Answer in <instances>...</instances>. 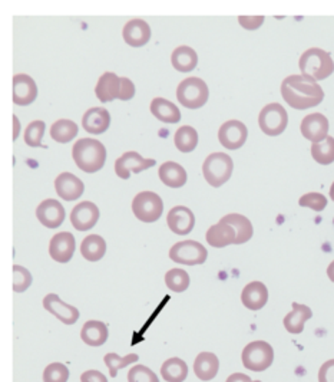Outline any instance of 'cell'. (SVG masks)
<instances>
[{
  "label": "cell",
  "mask_w": 334,
  "mask_h": 382,
  "mask_svg": "<svg viewBox=\"0 0 334 382\" xmlns=\"http://www.w3.org/2000/svg\"><path fill=\"white\" fill-rule=\"evenodd\" d=\"M281 97L294 110H309L324 100L323 88L310 77L290 75L281 82Z\"/></svg>",
  "instance_id": "cell-1"
},
{
  "label": "cell",
  "mask_w": 334,
  "mask_h": 382,
  "mask_svg": "<svg viewBox=\"0 0 334 382\" xmlns=\"http://www.w3.org/2000/svg\"><path fill=\"white\" fill-rule=\"evenodd\" d=\"M72 157L78 169L92 174L105 166L107 148L98 140L81 138L72 148Z\"/></svg>",
  "instance_id": "cell-2"
},
{
  "label": "cell",
  "mask_w": 334,
  "mask_h": 382,
  "mask_svg": "<svg viewBox=\"0 0 334 382\" xmlns=\"http://www.w3.org/2000/svg\"><path fill=\"white\" fill-rule=\"evenodd\" d=\"M298 67L302 75L310 77L317 82L327 79L334 72V60L327 51L310 48L300 56Z\"/></svg>",
  "instance_id": "cell-3"
},
{
  "label": "cell",
  "mask_w": 334,
  "mask_h": 382,
  "mask_svg": "<svg viewBox=\"0 0 334 382\" xmlns=\"http://www.w3.org/2000/svg\"><path fill=\"white\" fill-rule=\"evenodd\" d=\"M210 97L208 85L201 78H187L177 88V100L189 110H198L207 104Z\"/></svg>",
  "instance_id": "cell-4"
},
{
  "label": "cell",
  "mask_w": 334,
  "mask_h": 382,
  "mask_svg": "<svg viewBox=\"0 0 334 382\" xmlns=\"http://www.w3.org/2000/svg\"><path fill=\"white\" fill-rule=\"evenodd\" d=\"M243 365L253 372H262L269 369L274 361V349L265 341H254L250 342L244 349L241 355Z\"/></svg>",
  "instance_id": "cell-5"
},
{
  "label": "cell",
  "mask_w": 334,
  "mask_h": 382,
  "mask_svg": "<svg viewBox=\"0 0 334 382\" xmlns=\"http://www.w3.org/2000/svg\"><path fill=\"white\" fill-rule=\"evenodd\" d=\"M232 170H234L232 158L224 152L210 154L203 164V174L206 181L215 188L221 187L231 178Z\"/></svg>",
  "instance_id": "cell-6"
},
{
  "label": "cell",
  "mask_w": 334,
  "mask_h": 382,
  "mask_svg": "<svg viewBox=\"0 0 334 382\" xmlns=\"http://www.w3.org/2000/svg\"><path fill=\"white\" fill-rule=\"evenodd\" d=\"M260 130L270 137L281 136L288 125V114L281 104L273 103L265 105L258 115Z\"/></svg>",
  "instance_id": "cell-7"
},
{
  "label": "cell",
  "mask_w": 334,
  "mask_h": 382,
  "mask_svg": "<svg viewBox=\"0 0 334 382\" xmlns=\"http://www.w3.org/2000/svg\"><path fill=\"white\" fill-rule=\"evenodd\" d=\"M132 211L142 223H155L163 211L162 199L154 191H141L132 200Z\"/></svg>",
  "instance_id": "cell-8"
},
{
  "label": "cell",
  "mask_w": 334,
  "mask_h": 382,
  "mask_svg": "<svg viewBox=\"0 0 334 382\" xmlns=\"http://www.w3.org/2000/svg\"><path fill=\"white\" fill-rule=\"evenodd\" d=\"M208 258L207 249L195 240H184L175 243L170 250V259L185 266L203 265Z\"/></svg>",
  "instance_id": "cell-9"
},
{
  "label": "cell",
  "mask_w": 334,
  "mask_h": 382,
  "mask_svg": "<svg viewBox=\"0 0 334 382\" xmlns=\"http://www.w3.org/2000/svg\"><path fill=\"white\" fill-rule=\"evenodd\" d=\"M248 138V130L246 124L239 119H229L224 122L218 130V140L227 150L241 148Z\"/></svg>",
  "instance_id": "cell-10"
},
{
  "label": "cell",
  "mask_w": 334,
  "mask_h": 382,
  "mask_svg": "<svg viewBox=\"0 0 334 382\" xmlns=\"http://www.w3.org/2000/svg\"><path fill=\"white\" fill-rule=\"evenodd\" d=\"M156 164L155 160L152 158H144L141 154L137 151H128L123 155H121L118 160L115 162V173L119 178L128 180L131 173H141L144 170H148Z\"/></svg>",
  "instance_id": "cell-11"
},
{
  "label": "cell",
  "mask_w": 334,
  "mask_h": 382,
  "mask_svg": "<svg viewBox=\"0 0 334 382\" xmlns=\"http://www.w3.org/2000/svg\"><path fill=\"white\" fill-rule=\"evenodd\" d=\"M76 250V240L72 233L60 232L51 239L49 254L58 263H68Z\"/></svg>",
  "instance_id": "cell-12"
},
{
  "label": "cell",
  "mask_w": 334,
  "mask_h": 382,
  "mask_svg": "<svg viewBox=\"0 0 334 382\" xmlns=\"http://www.w3.org/2000/svg\"><path fill=\"white\" fill-rule=\"evenodd\" d=\"M44 308L53 315L55 317L65 324V325H74L76 324V321L79 320V310L78 308L65 303L63 301H60V298L56 294H49L44 298Z\"/></svg>",
  "instance_id": "cell-13"
},
{
  "label": "cell",
  "mask_w": 334,
  "mask_h": 382,
  "mask_svg": "<svg viewBox=\"0 0 334 382\" xmlns=\"http://www.w3.org/2000/svg\"><path fill=\"white\" fill-rule=\"evenodd\" d=\"M38 97V85L32 77L16 74L13 77V103L19 107H27Z\"/></svg>",
  "instance_id": "cell-14"
},
{
  "label": "cell",
  "mask_w": 334,
  "mask_h": 382,
  "mask_svg": "<svg viewBox=\"0 0 334 382\" xmlns=\"http://www.w3.org/2000/svg\"><path fill=\"white\" fill-rule=\"evenodd\" d=\"M300 130L306 140L314 143H320L328 137V119L320 114L314 112L303 118Z\"/></svg>",
  "instance_id": "cell-15"
},
{
  "label": "cell",
  "mask_w": 334,
  "mask_h": 382,
  "mask_svg": "<svg viewBox=\"0 0 334 382\" xmlns=\"http://www.w3.org/2000/svg\"><path fill=\"white\" fill-rule=\"evenodd\" d=\"M99 220V209L92 202H82L74 207L71 213L72 226L79 232H88Z\"/></svg>",
  "instance_id": "cell-16"
},
{
  "label": "cell",
  "mask_w": 334,
  "mask_h": 382,
  "mask_svg": "<svg viewBox=\"0 0 334 382\" xmlns=\"http://www.w3.org/2000/svg\"><path fill=\"white\" fill-rule=\"evenodd\" d=\"M166 225L175 235L185 236L189 235L195 226L194 213L184 206H175L168 211L166 216Z\"/></svg>",
  "instance_id": "cell-17"
},
{
  "label": "cell",
  "mask_w": 334,
  "mask_h": 382,
  "mask_svg": "<svg viewBox=\"0 0 334 382\" xmlns=\"http://www.w3.org/2000/svg\"><path fill=\"white\" fill-rule=\"evenodd\" d=\"M55 190L62 200H78L85 190V184L72 173H62L55 180Z\"/></svg>",
  "instance_id": "cell-18"
},
{
  "label": "cell",
  "mask_w": 334,
  "mask_h": 382,
  "mask_svg": "<svg viewBox=\"0 0 334 382\" xmlns=\"http://www.w3.org/2000/svg\"><path fill=\"white\" fill-rule=\"evenodd\" d=\"M122 37L129 46L141 48L151 39V27L142 19H132L123 26Z\"/></svg>",
  "instance_id": "cell-19"
},
{
  "label": "cell",
  "mask_w": 334,
  "mask_h": 382,
  "mask_svg": "<svg viewBox=\"0 0 334 382\" xmlns=\"http://www.w3.org/2000/svg\"><path fill=\"white\" fill-rule=\"evenodd\" d=\"M36 217L45 228L58 229L65 221V209L58 200L48 199L38 206Z\"/></svg>",
  "instance_id": "cell-20"
},
{
  "label": "cell",
  "mask_w": 334,
  "mask_h": 382,
  "mask_svg": "<svg viewBox=\"0 0 334 382\" xmlns=\"http://www.w3.org/2000/svg\"><path fill=\"white\" fill-rule=\"evenodd\" d=\"M109 125H111V115L108 110L101 107L89 108L82 118L84 130L88 131L89 134H95V136L104 134L105 131H108Z\"/></svg>",
  "instance_id": "cell-21"
},
{
  "label": "cell",
  "mask_w": 334,
  "mask_h": 382,
  "mask_svg": "<svg viewBox=\"0 0 334 382\" xmlns=\"http://www.w3.org/2000/svg\"><path fill=\"white\" fill-rule=\"evenodd\" d=\"M241 302L250 310H260L269 302V289L262 282H251L241 292Z\"/></svg>",
  "instance_id": "cell-22"
},
{
  "label": "cell",
  "mask_w": 334,
  "mask_h": 382,
  "mask_svg": "<svg viewBox=\"0 0 334 382\" xmlns=\"http://www.w3.org/2000/svg\"><path fill=\"white\" fill-rule=\"evenodd\" d=\"M293 310L286 315L284 317V328L287 332L293 334V335H298L305 331V324L312 320L313 316V310L307 306V305H302V303H291Z\"/></svg>",
  "instance_id": "cell-23"
},
{
  "label": "cell",
  "mask_w": 334,
  "mask_h": 382,
  "mask_svg": "<svg viewBox=\"0 0 334 382\" xmlns=\"http://www.w3.org/2000/svg\"><path fill=\"white\" fill-rule=\"evenodd\" d=\"M121 92V78L114 72H105L98 79L95 93L96 98L101 103H111L119 100Z\"/></svg>",
  "instance_id": "cell-24"
},
{
  "label": "cell",
  "mask_w": 334,
  "mask_h": 382,
  "mask_svg": "<svg viewBox=\"0 0 334 382\" xmlns=\"http://www.w3.org/2000/svg\"><path fill=\"white\" fill-rule=\"evenodd\" d=\"M206 239L210 246L215 249H222L229 244H236V230L222 220H220V223L208 229Z\"/></svg>",
  "instance_id": "cell-25"
},
{
  "label": "cell",
  "mask_w": 334,
  "mask_h": 382,
  "mask_svg": "<svg viewBox=\"0 0 334 382\" xmlns=\"http://www.w3.org/2000/svg\"><path fill=\"white\" fill-rule=\"evenodd\" d=\"M220 371V360L213 353H201L194 361V372L201 381H211Z\"/></svg>",
  "instance_id": "cell-26"
},
{
  "label": "cell",
  "mask_w": 334,
  "mask_h": 382,
  "mask_svg": "<svg viewBox=\"0 0 334 382\" xmlns=\"http://www.w3.org/2000/svg\"><path fill=\"white\" fill-rule=\"evenodd\" d=\"M158 176L161 181L170 188H180L187 183L185 169L174 162L163 163L158 170Z\"/></svg>",
  "instance_id": "cell-27"
},
{
  "label": "cell",
  "mask_w": 334,
  "mask_h": 382,
  "mask_svg": "<svg viewBox=\"0 0 334 382\" xmlns=\"http://www.w3.org/2000/svg\"><path fill=\"white\" fill-rule=\"evenodd\" d=\"M108 327L101 321H88L81 331L82 341L93 348L102 346L108 341Z\"/></svg>",
  "instance_id": "cell-28"
},
{
  "label": "cell",
  "mask_w": 334,
  "mask_h": 382,
  "mask_svg": "<svg viewBox=\"0 0 334 382\" xmlns=\"http://www.w3.org/2000/svg\"><path fill=\"white\" fill-rule=\"evenodd\" d=\"M221 220L236 230V244H244L253 237L254 229H253L251 221L246 216L232 213V214L224 216Z\"/></svg>",
  "instance_id": "cell-29"
},
{
  "label": "cell",
  "mask_w": 334,
  "mask_h": 382,
  "mask_svg": "<svg viewBox=\"0 0 334 382\" xmlns=\"http://www.w3.org/2000/svg\"><path fill=\"white\" fill-rule=\"evenodd\" d=\"M149 108L152 115L165 124H177L181 119V111L177 105L165 98H154Z\"/></svg>",
  "instance_id": "cell-30"
},
{
  "label": "cell",
  "mask_w": 334,
  "mask_h": 382,
  "mask_svg": "<svg viewBox=\"0 0 334 382\" xmlns=\"http://www.w3.org/2000/svg\"><path fill=\"white\" fill-rule=\"evenodd\" d=\"M81 253L89 262H99L107 253V242L99 235H89L81 243Z\"/></svg>",
  "instance_id": "cell-31"
},
{
  "label": "cell",
  "mask_w": 334,
  "mask_h": 382,
  "mask_svg": "<svg viewBox=\"0 0 334 382\" xmlns=\"http://www.w3.org/2000/svg\"><path fill=\"white\" fill-rule=\"evenodd\" d=\"M171 63L178 72L188 74L196 68L198 55L189 46H178L171 55Z\"/></svg>",
  "instance_id": "cell-32"
},
{
  "label": "cell",
  "mask_w": 334,
  "mask_h": 382,
  "mask_svg": "<svg viewBox=\"0 0 334 382\" xmlns=\"http://www.w3.org/2000/svg\"><path fill=\"white\" fill-rule=\"evenodd\" d=\"M161 375L166 382H184L188 376V365L181 358H170L162 364Z\"/></svg>",
  "instance_id": "cell-33"
},
{
  "label": "cell",
  "mask_w": 334,
  "mask_h": 382,
  "mask_svg": "<svg viewBox=\"0 0 334 382\" xmlns=\"http://www.w3.org/2000/svg\"><path fill=\"white\" fill-rule=\"evenodd\" d=\"M79 133L78 125L71 119H58L51 126V137L59 144L71 143Z\"/></svg>",
  "instance_id": "cell-34"
},
{
  "label": "cell",
  "mask_w": 334,
  "mask_h": 382,
  "mask_svg": "<svg viewBox=\"0 0 334 382\" xmlns=\"http://www.w3.org/2000/svg\"><path fill=\"white\" fill-rule=\"evenodd\" d=\"M312 157L321 166L334 163V138L328 136L326 140L312 144Z\"/></svg>",
  "instance_id": "cell-35"
},
{
  "label": "cell",
  "mask_w": 334,
  "mask_h": 382,
  "mask_svg": "<svg viewBox=\"0 0 334 382\" xmlns=\"http://www.w3.org/2000/svg\"><path fill=\"white\" fill-rule=\"evenodd\" d=\"M174 141H175V147L181 152H185V154L191 152L195 150L198 144V133L195 129H192V126L184 125L180 130H177Z\"/></svg>",
  "instance_id": "cell-36"
},
{
  "label": "cell",
  "mask_w": 334,
  "mask_h": 382,
  "mask_svg": "<svg viewBox=\"0 0 334 382\" xmlns=\"http://www.w3.org/2000/svg\"><path fill=\"white\" fill-rule=\"evenodd\" d=\"M166 288L175 294H182L189 286V275L184 269H170L165 273Z\"/></svg>",
  "instance_id": "cell-37"
},
{
  "label": "cell",
  "mask_w": 334,
  "mask_h": 382,
  "mask_svg": "<svg viewBox=\"0 0 334 382\" xmlns=\"http://www.w3.org/2000/svg\"><path fill=\"white\" fill-rule=\"evenodd\" d=\"M138 360H140V357L137 354H128L125 357H119L115 353H109V354H107L104 357V362L108 367L109 375L112 378H115L118 375V371L121 368H125V367H128L131 364H135Z\"/></svg>",
  "instance_id": "cell-38"
},
{
  "label": "cell",
  "mask_w": 334,
  "mask_h": 382,
  "mask_svg": "<svg viewBox=\"0 0 334 382\" xmlns=\"http://www.w3.org/2000/svg\"><path fill=\"white\" fill-rule=\"evenodd\" d=\"M45 122L44 121H33L27 125L25 131V143L29 147H42V140L45 136Z\"/></svg>",
  "instance_id": "cell-39"
},
{
  "label": "cell",
  "mask_w": 334,
  "mask_h": 382,
  "mask_svg": "<svg viewBox=\"0 0 334 382\" xmlns=\"http://www.w3.org/2000/svg\"><path fill=\"white\" fill-rule=\"evenodd\" d=\"M69 369L60 362L49 364L44 371V382H68Z\"/></svg>",
  "instance_id": "cell-40"
},
{
  "label": "cell",
  "mask_w": 334,
  "mask_h": 382,
  "mask_svg": "<svg viewBox=\"0 0 334 382\" xmlns=\"http://www.w3.org/2000/svg\"><path fill=\"white\" fill-rule=\"evenodd\" d=\"M32 273L19 265L13 266V291L16 294H23L29 289V286L32 284Z\"/></svg>",
  "instance_id": "cell-41"
},
{
  "label": "cell",
  "mask_w": 334,
  "mask_h": 382,
  "mask_svg": "<svg viewBox=\"0 0 334 382\" xmlns=\"http://www.w3.org/2000/svg\"><path fill=\"white\" fill-rule=\"evenodd\" d=\"M128 382H159V379L151 368L145 365H135L128 372Z\"/></svg>",
  "instance_id": "cell-42"
},
{
  "label": "cell",
  "mask_w": 334,
  "mask_h": 382,
  "mask_svg": "<svg viewBox=\"0 0 334 382\" xmlns=\"http://www.w3.org/2000/svg\"><path fill=\"white\" fill-rule=\"evenodd\" d=\"M298 204L302 207H309L314 211H323L327 207V199L321 193H307L300 197Z\"/></svg>",
  "instance_id": "cell-43"
},
{
  "label": "cell",
  "mask_w": 334,
  "mask_h": 382,
  "mask_svg": "<svg viewBox=\"0 0 334 382\" xmlns=\"http://www.w3.org/2000/svg\"><path fill=\"white\" fill-rule=\"evenodd\" d=\"M135 97V85L129 78H121V92L119 100L121 101H129Z\"/></svg>",
  "instance_id": "cell-44"
},
{
  "label": "cell",
  "mask_w": 334,
  "mask_h": 382,
  "mask_svg": "<svg viewBox=\"0 0 334 382\" xmlns=\"http://www.w3.org/2000/svg\"><path fill=\"white\" fill-rule=\"evenodd\" d=\"M319 382H334V360L326 361L320 367Z\"/></svg>",
  "instance_id": "cell-45"
},
{
  "label": "cell",
  "mask_w": 334,
  "mask_h": 382,
  "mask_svg": "<svg viewBox=\"0 0 334 382\" xmlns=\"http://www.w3.org/2000/svg\"><path fill=\"white\" fill-rule=\"evenodd\" d=\"M239 23L247 30H255L264 23V16H239Z\"/></svg>",
  "instance_id": "cell-46"
},
{
  "label": "cell",
  "mask_w": 334,
  "mask_h": 382,
  "mask_svg": "<svg viewBox=\"0 0 334 382\" xmlns=\"http://www.w3.org/2000/svg\"><path fill=\"white\" fill-rule=\"evenodd\" d=\"M81 382H108V378L102 372L89 369L81 375Z\"/></svg>",
  "instance_id": "cell-47"
},
{
  "label": "cell",
  "mask_w": 334,
  "mask_h": 382,
  "mask_svg": "<svg viewBox=\"0 0 334 382\" xmlns=\"http://www.w3.org/2000/svg\"><path fill=\"white\" fill-rule=\"evenodd\" d=\"M251 381V378L246 374H241V372H237V374H232L227 378L225 382H248Z\"/></svg>",
  "instance_id": "cell-48"
},
{
  "label": "cell",
  "mask_w": 334,
  "mask_h": 382,
  "mask_svg": "<svg viewBox=\"0 0 334 382\" xmlns=\"http://www.w3.org/2000/svg\"><path fill=\"white\" fill-rule=\"evenodd\" d=\"M327 276H328V279L334 283V261L328 265V268H327Z\"/></svg>",
  "instance_id": "cell-49"
},
{
  "label": "cell",
  "mask_w": 334,
  "mask_h": 382,
  "mask_svg": "<svg viewBox=\"0 0 334 382\" xmlns=\"http://www.w3.org/2000/svg\"><path fill=\"white\" fill-rule=\"evenodd\" d=\"M13 122H15V134H13V140H16L19 137V129H20V125H19V119L16 115H13Z\"/></svg>",
  "instance_id": "cell-50"
},
{
  "label": "cell",
  "mask_w": 334,
  "mask_h": 382,
  "mask_svg": "<svg viewBox=\"0 0 334 382\" xmlns=\"http://www.w3.org/2000/svg\"><path fill=\"white\" fill-rule=\"evenodd\" d=\"M330 199L334 202V181H333V184L330 187Z\"/></svg>",
  "instance_id": "cell-51"
},
{
  "label": "cell",
  "mask_w": 334,
  "mask_h": 382,
  "mask_svg": "<svg viewBox=\"0 0 334 382\" xmlns=\"http://www.w3.org/2000/svg\"><path fill=\"white\" fill-rule=\"evenodd\" d=\"M248 382H261V381H253V379H251V381H248Z\"/></svg>",
  "instance_id": "cell-52"
}]
</instances>
